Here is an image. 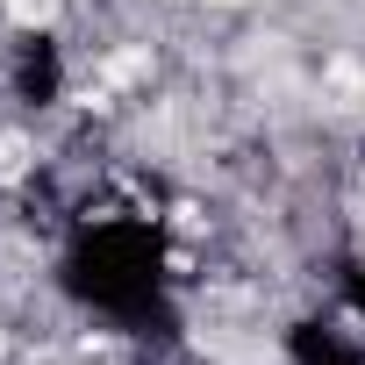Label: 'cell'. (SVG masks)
Masks as SVG:
<instances>
[{
    "label": "cell",
    "instance_id": "cell-1",
    "mask_svg": "<svg viewBox=\"0 0 365 365\" xmlns=\"http://www.w3.org/2000/svg\"><path fill=\"white\" fill-rule=\"evenodd\" d=\"M15 22H51V0H8Z\"/></svg>",
    "mask_w": 365,
    "mask_h": 365
},
{
    "label": "cell",
    "instance_id": "cell-2",
    "mask_svg": "<svg viewBox=\"0 0 365 365\" xmlns=\"http://www.w3.org/2000/svg\"><path fill=\"white\" fill-rule=\"evenodd\" d=\"M22 165V136H0V172H15Z\"/></svg>",
    "mask_w": 365,
    "mask_h": 365
},
{
    "label": "cell",
    "instance_id": "cell-3",
    "mask_svg": "<svg viewBox=\"0 0 365 365\" xmlns=\"http://www.w3.org/2000/svg\"><path fill=\"white\" fill-rule=\"evenodd\" d=\"M222 8H237V0H222Z\"/></svg>",
    "mask_w": 365,
    "mask_h": 365
}]
</instances>
